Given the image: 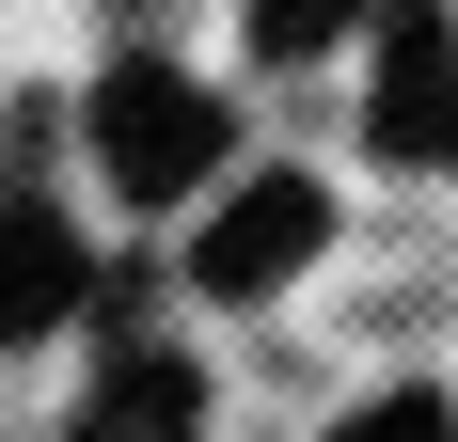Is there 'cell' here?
<instances>
[{"label": "cell", "mask_w": 458, "mask_h": 442, "mask_svg": "<svg viewBox=\"0 0 458 442\" xmlns=\"http://www.w3.org/2000/svg\"><path fill=\"white\" fill-rule=\"evenodd\" d=\"M95 158H111V190H206V158H222V111H206V80H174V64H111L95 80Z\"/></svg>", "instance_id": "obj_1"}, {"label": "cell", "mask_w": 458, "mask_h": 442, "mask_svg": "<svg viewBox=\"0 0 458 442\" xmlns=\"http://www.w3.org/2000/svg\"><path fill=\"white\" fill-rule=\"evenodd\" d=\"M317 237H332V206L301 174H253V190H222V221H206V301H269V285H301L317 268Z\"/></svg>", "instance_id": "obj_2"}, {"label": "cell", "mask_w": 458, "mask_h": 442, "mask_svg": "<svg viewBox=\"0 0 458 442\" xmlns=\"http://www.w3.org/2000/svg\"><path fill=\"white\" fill-rule=\"evenodd\" d=\"M379 158H427V174H458V32L427 16V0H395L379 16Z\"/></svg>", "instance_id": "obj_3"}, {"label": "cell", "mask_w": 458, "mask_h": 442, "mask_svg": "<svg viewBox=\"0 0 458 442\" xmlns=\"http://www.w3.org/2000/svg\"><path fill=\"white\" fill-rule=\"evenodd\" d=\"M80 237H64V221L47 206H0V348H16V332H47V316H80Z\"/></svg>", "instance_id": "obj_4"}, {"label": "cell", "mask_w": 458, "mask_h": 442, "mask_svg": "<svg viewBox=\"0 0 458 442\" xmlns=\"http://www.w3.org/2000/svg\"><path fill=\"white\" fill-rule=\"evenodd\" d=\"M190 411H206V395H190V363H174V348H127V363L80 395L64 442H190Z\"/></svg>", "instance_id": "obj_5"}, {"label": "cell", "mask_w": 458, "mask_h": 442, "mask_svg": "<svg viewBox=\"0 0 458 442\" xmlns=\"http://www.w3.org/2000/svg\"><path fill=\"white\" fill-rule=\"evenodd\" d=\"M348 16H379V0H253V47H269V64H301V47H332Z\"/></svg>", "instance_id": "obj_6"}, {"label": "cell", "mask_w": 458, "mask_h": 442, "mask_svg": "<svg viewBox=\"0 0 458 442\" xmlns=\"http://www.w3.org/2000/svg\"><path fill=\"white\" fill-rule=\"evenodd\" d=\"M332 442H458V427H443V395H379V411H348Z\"/></svg>", "instance_id": "obj_7"}]
</instances>
